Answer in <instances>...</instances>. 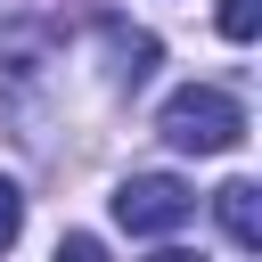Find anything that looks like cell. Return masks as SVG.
Returning a JSON list of instances; mask_svg holds the SVG:
<instances>
[{
  "label": "cell",
  "instance_id": "6da1fadb",
  "mask_svg": "<svg viewBox=\"0 0 262 262\" xmlns=\"http://www.w3.org/2000/svg\"><path fill=\"white\" fill-rule=\"evenodd\" d=\"M156 131H164L180 156H229V147L246 139V106H237L229 90H205V82H188V90H172V98H164Z\"/></svg>",
  "mask_w": 262,
  "mask_h": 262
},
{
  "label": "cell",
  "instance_id": "7a4b0ae2",
  "mask_svg": "<svg viewBox=\"0 0 262 262\" xmlns=\"http://www.w3.org/2000/svg\"><path fill=\"white\" fill-rule=\"evenodd\" d=\"M188 213H196V188L172 180V172H131V180L115 188V221H123L131 237H172Z\"/></svg>",
  "mask_w": 262,
  "mask_h": 262
},
{
  "label": "cell",
  "instance_id": "3957f363",
  "mask_svg": "<svg viewBox=\"0 0 262 262\" xmlns=\"http://www.w3.org/2000/svg\"><path fill=\"white\" fill-rule=\"evenodd\" d=\"M213 213H221V229H229V246H262V188L254 180H229L221 196H213Z\"/></svg>",
  "mask_w": 262,
  "mask_h": 262
},
{
  "label": "cell",
  "instance_id": "277c9868",
  "mask_svg": "<svg viewBox=\"0 0 262 262\" xmlns=\"http://www.w3.org/2000/svg\"><path fill=\"white\" fill-rule=\"evenodd\" d=\"M221 33L229 41H254L262 33V0H221Z\"/></svg>",
  "mask_w": 262,
  "mask_h": 262
},
{
  "label": "cell",
  "instance_id": "5b68a950",
  "mask_svg": "<svg viewBox=\"0 0 262 262\" xmlns=\"http://www.w3.org/2000/svg\"><path fill=\"white\" fill-rule=\"evenodd\" d=\"M16 229H25V196H16V180H0V254L16 246Z\"/></svg>",
  "mask_w": 262,
  "mask_h": 262
}]
</instances>
